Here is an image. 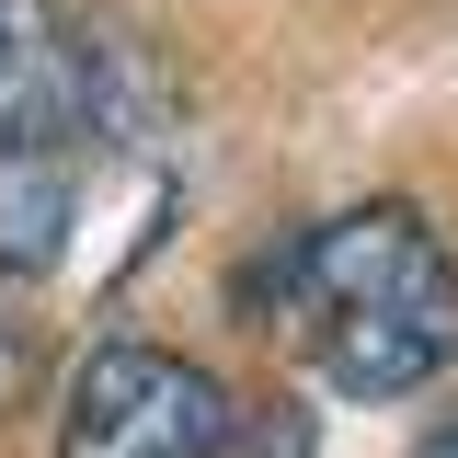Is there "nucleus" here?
Returning a JSON list of instances; mask_svg holds the SVG:
<instances>
[{"label":"nucleus","mask_w":458,"mask_h":458,"mask_svg":"<svg viewBox=\"0 0 458 458\" xmlns=\"http://www.w3.org/2000/svg\"><path fill=\"white\" fill-rule=\"evenodd\" d=\"M286 333L344 401H412L458 367V264L412 207H344L276 252Z\"/></svg>","instance_id":"1"},{"label":"nucleus","mask_w":458,"mask_h":458,"mask_svg":"<svg viewBox=\"0 0 458 458\" xmlns=\"http://www.w3.org/2000/svg\"><path fill=\"white\" fill-rule=\"evenodd\" d=\"M218 447L229 390L172 344H104L57 412V458H218Z\"/></svg>","instance_id":"2"},{"label":"nucleus","mask_w":458,"mask_h":458,"mask_svg":"<svg viewBox=\"0 0 458 458\" xmlns=\"http://www.w3.org/2000/svg\"><path fill=\"white\" fill-rule=\"evenodd\" d=\"M104 47L57 0H0V149H81L104 138Z\"/></svg>","instance_id":"3"},{"label":"nucleus","mask_w":458,"mask_h":458,"mask_svg":"<svg viewBox=\"0 0 458 458\" xmlns=\"http://www.w3.org/2000/svg\"><path fill=\"white\" fill-rule=\"evenodd\" d=\"M69 149H0V276H47L69 252Z\"/></svg>","instance_id":"4"},{"label":"nucleus","mask_w":458,"mask_h":458,"mask_svg":"<svg viewBox=\"0 0 458 458\" xmlns=\"http://www.w3.org/2000/svg\"><path fill=\"white\" fill-rule=\"evenodd\" d=\"M23 378H35V344H23V321H0V412H12Z\"/></svg>","instance_id":"5"},{"label":"nucleus","mask_w":458,"mask_h":458,"mask_svg":"<svg viewBox=\"0 0 458 458\" xmlns=\"http://www.w3.org/2000/svg\"><path fill=\"white\" fill-rule=\"evenodd\" d=\"M424 458H458V436H436V447H424Z\"/></svg>","instance_id":"6"}]
</instances>
